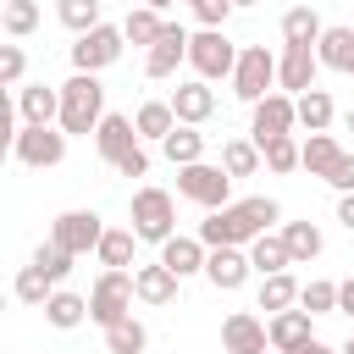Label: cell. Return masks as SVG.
<instances>
[{
  "instance_id": "cell-1",
  "label": "cell",
  "mask_w": 354,
  "mask_h": 354,
  "mask_svg": "<svg viewBox=\"0 0 354 354\" xmlns=\"http://www.w3.org/2000/svg\"><path fill=\"white\" fill-rule=\"evenodd\" d=\"M277 216H282V205H277V199L249 194V199H232V205L210 210V221H199V238H205L210 249H221V243H254L260 232H271V221H277Z\"/></svg>"
},
{
  "instance_id": "cell-2",
  "label": "cell",
  "mask_w": 354,
  "mask_h": 354,
  "mask_svg": "<svg viewBox=\"0 0 354 354\" xmlns=\"http://www.w3.org/2000/svg\"><path fill=\"white\" fill-rule=\"evenodd\" d=\"M105 122V83L100 72H72L61 83V133H94Z\"/></svg>"
},
{
  "instance_id": "cell-3",
  "label": "cell",
  "mask_w": 354,
  "mask_h": 354,
  "mask_svg": "<svg viewBox=\"0 0 354 354\" xmlns=\"http://www.w3.org/2000/svg\"><path fill=\"white\" fill-rule=\"evenodd\" d=\"M11 155H17L28 171L61 166V160H66V133H61V122H22V127L11 133Z\"/></svg>"
},
{
  "instance_id": "cell-4",
  "label": "cell",
  "mask_w": 354,
  "mask_h": 354,
  "mask_svg": "<svg viewBox=\"0 0 354 354\" xmlns=\"http://www.w3.org/2000/svg\"><path fill=\"white\" fill-rule=\"evenodd\" d=\"M177 194L199 210H221L232 205V171L227 166H210V160H194V166H177Z\"/></svg>"
},
{
  "instance_id": "cell-5",
  "label": "cell",
  "mask_w": 354,
  "mask_h": 354,
  "mask_svg": "<svg viewBox=\"0 0 354 354\" xmlns=\"http://www.w3.org/2000/svg\"><path fill=\"white\" fill-rule=\"evenodd\" d=\"M238 44L221 33V28H199V33H188V66L205 77V83H216V77H232V66H238Z\"/></svg>"
},
{
  "instance_id": "cell-6",
  "label": "cell",
  "mask_w": 354,
  "mask_h": 354,
  "mask_svg": "<svg viewBox=\"0 0 354 354\" xmlns=\"http://www.w3.org/2000/svg\"><path fill=\"white\" fill-rule=\"evenodd\" d=\"M133 232L138 243H166L177 232V205L166 188H138L133 194Z\"/></svg>"
},
{
  "instance_id": "cell-7",
  "label": "cell",
  "mask_w": 354,
  "mask_h": 354,
  "mask_svg": "<svg viewBox=\"0 0 354 354\" xmlns=\"http://www.w3.org/2000/svg\"><path fill=\"white\" fill-rule=\"evenodd\" d=\"M133 299H138V288H133L127 271H100V282L88 288V321L94 326H111V321L133 315Z\"/></svg>"
},
{
  "instance_id": "cell-8",
  "label": "cell",
  "mask_w": 354,
  "mask_h": 354,
  "mask_svg": "<svg viewBox=\"0 0 354 354\" xmlns=\"http://www.w3.org/2000/svg\"><path fill=\"white\" fill-rule=\"evenodd\" d=\"M271 83H277V55H271L266 44H243V55H238V66H232V94H238L243 105H254V100L271 94Z\"/></svg>"
},
{
  "instance_id": "cell-9",
  "label": "cell",
  "mask_w": 354,
  "mask_h": 354,
  "mask_svg": "<svg viewBox=\"0 0 354 354\" xmlns=\"http://www.w3.org/2000/svg\"><path fill=\"white\" fill-rule=\"evenodd\" d=\"M122 44H127V33L111 28V22L77 33V44H72V72H105V66H116V61H122Z\"/></svg>"
},
{
  "instance_id": "cell-10",
  "label": "cell",
  "mask_w": 354,
  "mask_h": 354,
  "mask_svg": "<svg viewBox=\"0 0 354 354\" xmlns=\"http://www.w3.org/2000/svg\"><path fill=\"white\" fill-rule=\"evenodd\" d=\"M50 238H55L61 249H72V254H88V249H100L105 221H100L94 210H61V216L50 221Z\"/></svg>"
},
{
  "instance_id": "cell-11",
  "label": "cell",
  "mask_w": 354,
  "mask_h": 354,
  "mask_svg": "<svg viewBox=\"0 0 354 354\" xmlns=\"http://www.w3.org/2000/svg\"><path fill=\"white\" fill-rule=\"evenodd\" d=\"M315 72H321L315 44H282V55H277V88H282V94L315 88Z\"/></svg>"
},
{
  "instance_id": "cell-12",
  "label": "cell",
  "mask_w": 354,
  "mask_h": 354,
  "mask_svg": "<svg viewBox=\"0 0 354 354\" xmlns=\"http://www.w3.org/2000/svg\"><path fill=\"white\" fill-rule=\"evenodd\" d=\"M249 249L243 243H221V249H210V260H205V282L216 288V293H238L243 282H249Z\"/></svg>"
},
{
  "instance_id": "cell-13",
  "label": "cell",
  "mask_w": 354,
  "mask_h": 354,
  "mask_svg": "<svg viewBox=\"0 0 354 354\" xmlns=\"http://www.w3.org/2000/svg\"><path fill=\"white\" fill-rule=\"evenodd\" d=\"M299 127V100L293 94H266L254 100V122H249V138H277V133H293Z\"/></svg>"
},
{
  "instance_id": "cell-14",
  "label": "cell",
  "mask_w": 354,
  "mask_h": 354,
  "mask_svg": "<svg viewBox=\"0 0 354 354\" xmlns=\"http://www.w3.org/2000/svg\"><path fill=\"white\" fill-rule=\"evenodd\" d=\"M221 348L227 354H266L271 348V332H266V321L254 310H232L221 321Z\"/></svg>"
},
{
  "instance_id": "cell-15",
  "label": "cell",
  "mask_w": 354,
  "mask_h": 354,
  "mask_svg": "<svg viewBox=\"0 0 354 354\" xmlns=\"http://www.w3.org/2000/svg\"><path fill=\"white\" fill-rule=\"evenodd\" d=\"M183 61H188V33L177 22H166V33L144 50V77H177Z\"/></svg>"
},
{
  "instance_id": "cell-16",
  "label": "cell",
  "mask_w": 354,
  "mask_h": 354,
  "mask_svg": "<svg viewBox=\"0 0 354 354\" xmlns=\"http://www.w3.org/2000/svg\"><path fill=\"white\" fill-rule=\"evenodd\" d=\"M133 144H144L138 138V127H133V116H116V111H105V122L94 127V149H100V160L105 166H116Z\"/></svg>"
},
{
  "instance_id": "cell-17",
  "label": "cell",
  "mask_w": 354,
  "mask_h": 354,
  "mask_svg": "<svg viewBox=\"0 0 354 354\" xmlns=\"http://www.w3.org/2000/svg\"><path fill=\"white\" fill-rule=\"evenodd\" d=\"M171 111H177V122H194V127H205V122L216 116V88H210L205 77H194V83H177V88H171Z\"/></svg>"
},
{
  "instance_id": "cell-18",
  "label": "cell",
  "mask_w": 354,
  "mask_h": 354,
  "mask_svg": "<svg viewBox=\"0 0 354 354\" xmlns=\"http://www.w3.org/2000/svg\"><path fill=\"white\" fill-rule=\"evenodd\" d=\"M177 271L166 266V260H149V266H138L133 271V288H138V304H171L177 299Z\"/></svg>"
},
{
  "instance_id": "cell-19",
  "label": "cell",
  "mask_w": 354,
  "mask_h": 354,
  "mask_svg": "<svg viewBox=\"0 0 354 354\" xmlns=\"http://www.w3.org/2000/svg\"><path fill=\"white\" fill-rule=\"evenodd\" d=\"M17 116H22V122H61V88H50V83H22V88H17Z\"/></svg>"
},
{
  "instance_id": "cell-20",
  "label": "cell",
  "mask_w": 354,
  "mask_h": 354,
  "mask_svg": "<svg viewBox=\"0 0 354 354\" xmlns=\"http://www.w3.org/2000/svg\"><path fill=\"white\" fill-rule=\"evenodd\" d=\"M160 260H166L177 277H194V271H205L210 243H205V238H183V232H171V238L160 243Z\"/></svg>"
},
{
  "instance_id": "cell-21",
  "label": "cell",
  "mask_w": 354,
  "mask_h": 354,
  "mask_svg": "<svg viewBox=\"0 0 354 354\" xmlns=\"http://www.w3.org/2000/svg\"><path fill=\"white\" fill-rule=\"evenodd\" d=\"M39 310H44V321H50L55 332H77V326L88 321V299H83V293H72V288H55Z\"/></svg>"
},
{
  "instance_id": "cell-22",
  "label": "cell",
  "mask_w": 354,
  "mask_h": 354,
  "mask_svg": "<svg viewBox=\"0 0 354 354\" xmlns=\"http://www.w3.org/2000/svg\"><path fill=\"white\" fill-rule=\"evenodd\" d=\"M266 332H271V348H282V354H288V348H299L304 337H315V332H310V310H304V304H299V310H277V315L266 321Z\"/></svg>"
},
{
  "instance_id": "cell-23",
  "label": "cell",
  "mask_w": 354,
  "mask_h": 354,
  "mask_svg": "<svg viewBox=\"0 0 354 354\" xmlns=\"http://www.w3.org/2000/svg\"><path fill=\"white\" fill-rule=\"evenodd\" d=\"M315 55H321V66H326V72L354 77V28H326V33H321V44H315Z\"/></svg>"
},
{
  "instance_id": "cell-24",
  "label": "cell",
  "mask_w": 354,
  "mask_h": 354,
  "mask_svg": "<svg viewBox=\"0 0 354 354\" xmlns=\"http://www.w3.org/2000/svg\"><path fill=\"white\" fill-rule=\"evenodd\" d=\"M321 33H326V22H321L315 6H293V11H282V44H321Z\"/></svg>"
},
{
  "instance_id": "cell-25",
  "label": "cell",
  "mask_w": 354,
  "mask_h": 354,
  "mask_svg": "<svg viewBox=\"0 0 354 354\" xmlns=\"http://www.w3.org/2000/svg\"><path fill=\"white\" fill-rule=\"evenodd\" d=\"M160 149H166V160H171V166H194V160H205V133H199L194 122H177V127L166 133V144H160Z\"/></svg>"
},
{
  "instance_id": "cell-26",
  "label": "cell",
  "mask_w": 354,
  "mask_h": 354,
  "mask_svg": "<svg viewBox=\"0 0 354 354\" xmlns=\"http://www.w3.org/2000/svg\"><path fill=\"white\" fill-rule=\"evenodd\" d=\"M293 100H299V127H304V133H326V127H332L337 105H332L326 88H304V94H293Z\"/></svg>"
},
{
  "instance_id": "cell-27",
  "label": "cell",
  "mask_w": 354,
  "mask_h": 354,
  "mask_svg": "<svg viewBox=\"0 0 354 354\" xmlns=\"http://www.w3.org/2000/svg\"><path fill=\"white\" fill-rule=\"evenodd\" d=\"M133 127H138V138H155V144H166V133L177 127V111H171V100H144V105H138V116H133Z\"/></svg>"
},
{
  "instance_id": "cell-28",
  "label": "cell",
  "mask_w": 354,
  "mask_h": 354,
  "mask_svg": "<svg viewBox=\"0 0 354 354\" xmlns=\"http://www.w3.org/2000/svg\"><path fill=\"white\" fill-rule=\"evenodd\" d=\"M133 243H138V232H133V227H105V238H100V249H94V254H100V266H105V271H127V266H133Z\"/></svg>"
},
{
  "instance_id": "cell-29",
  "label": "cell",
  "mask_w": 354,
  "mask_h": 354,
  "mask_svg": "<svg viewBox=\"0 0 354 354\" xmlns=\"http://www.w3.org/2000/svg\"><path fill=\"white\" fill-rule=\"evenodd\" d=\"M249 266H254L260 277H271V271H288V266H293V254H288L282 232H260V238L249 243Z\"/></svg>"
},
{
  "instance_id": "cell-30",
  "label": "cell",
  "mask_w": 354,
  "mask_h": 354,
  "mask_svg": "<svg viewBox=\"0 0 354 354\" xmlns=\"http://www.w3.org/2000/svg\"><path fill=\"white\" fill-rule=\"evenodd\" d=\"M282 243H288L293 266H310V260L321 254V243H326V238H321V227H315V221H288V227H282Z\"/></svg>"
},
{
  "instance_id": "cell-31",
  "label": "cell",
  "mask_w": 354,
  "mask_h": 354,
  "mask_svg": "<svg viewBox=\"0 0 354 354\" xmlns=\"http://www.w3.org/2000/svg\"><path fill=\"white\" fill-rule=\"evenodd\" d=\"M122 33H127V44H144V50H149V44L166 33V17H160L155 6H133L127 22H122Z\"/></svg>"
},
{
  "instance_id": "cell-32",
  "label": "cell",
  "mask_w": 354,
  "mask_h": 354,
  "mask_svg": "<svg viewBox=\"0 0 354 354\" xmlns=\"http://www.w3.org/2000/svg\"><path fill=\"white\" fill-rule=\"evenodd\" d=\"M260 155H266V166H271V171H299V166H304V144H299L293 133L260 138Z\"/></svg>"
},
{
  "instance_id": "cell-33",
  "label": "cell",
  "mask_w": 354,
  "mask_h": 354,
  "mask_svg": "<svg viewBox=\"0 0 354 354\" xmlns=\"http://www.w3.org/2000/svg\"><path fill=\"white\" fill-rule=\"evenodd\" d=\"M337 160H343V144H337L332 133H310V138H304V171H310V177H326Z\"/></svg>"
},
{
  "instance_id": "cell-34",
  "label": "cell",
  "mask_w": 354,
  "mask_h": 354,
  "mask_svg": "<svg viewBox=\"0 0 354 354\" xmlns=\"http://www.w3.org/2000/svg\"><path fill=\"white\" fill-rule=\"evenodd\" d=\"M221 166H227L232 177H254V171L266 166V155H260L254 138H227V144H221Z\"/></svg>"
},
{
  "instance_id": "cell-35",
  "label": "cell",
  "mask_w": 354,
  "mask_h": 354,
  "mask_svg": "<svg viewBox=\"0 0 354 354\" xmlns=\"http://www.w3.org/2000/svg\"><path fill=\"white\" fill-rule=\"evenodd\" d=\"M144 343H149V332H144L138 315H122V321L105 326V348L111 354H144Z\"/></svg>"
},
{
  "instance_id": "cell-36",
  "label": "cell",
  "mask_w": 354,
  "mask_h": 354,
  "mask_svg": "<svg viewBox=\"0 0 354 354\" xmlns=\"http://www.w3.org/2000/svg\"><path fill=\"white\" fill-rule=\"evenodd\" d=\"M299 304V282L288 277V271H271V277H260V310H293Z\"/></svg>"
},
{
  "instance_id": "cell-37",
  "label": "cell",
  "mask_w": 354,
  "mask_h": 354,
  "mask_svg": "<svg viewBox=\"0 0 354 354\" xmlns=\"http://www.w3.org/2000/svg\"><path fill=\"white\" fill-rule=\"evenodd\" d=\"M72 260H77V254H72V249H61V243H55V238H50V243H39V249H33V266H39V271H44V277H50V282H55V288H61V282H66V277H72Z\"/></svg>"
},
{
  "instance_id": "cell-38",
  "label": "cell",
  "mask_w": 354,
  "mask_h": 354,
  "mask_svg": "<svg viewBox=\"0 0 354 354\" xmlns=\"http://www.w3.org/2000/svg\"><path fill=\"white\" fill-rule=\"evenodd\" d=\"M11 293H17V304H44V299L55 293V282H50L39 266H22V271H17V282H11Z\"/></svg>"
},
{
  "instance_id": "cell-39",
  "label": "cell",
  "mask_w": 354,
  "mask_h": 354,
  "mask_svg": "<svg viewBox=\"0 0 354 354\" xmlns=\"http://www.w3.org/2000/svg\"><path fill=\"white\" fill-rule=\"evenodd\" d=\"M55 17L72 33H88V28H100V0H55Z\"/></svg>"
},
{
  "instance_id": "cell-40",
  "label": "cell",
  "mask_w": 354,
  "mask_h": 354,
  "mask_svg": "<svg viewBox=\"0 0 354 354\" xmlns=\"http://www.w3.org/2000/svg\"><path fill=\"white\" fill-rule=\"evenodd\" d=\"M0 22H6V33H11V39H28V33L39 28V6H33V0H6Z\"/></svg>"
},
{
  "instance_id": "cell-41",
  "label": "cell",
  "mask_w": 354,
  "mask_h": 354,
  "mask_svg": "<svg viewBox=\"0 0 354 354\" xmlns=\"http://www.w3.org/2000/svg\"><path fill=\"white\" fill-rule=\"evenodd\" d=\"M299 304H304L310 315H332V310H337V282H321V277L304 282V288H299Z\"/></svg>"
},
{
  "instance_id": "cell-42",
  "label": "cell",
  "mask_w": 354,
  "mask_h": 354,
  "mask_svg": "<svg viewBox=\"0 0 354 354\" xmlns=\"http://www.w3.org/2000/svg\"><path fill=\"white\" fill-rule=\"evenodd\" d=\"M22 72H28L22 44H0V83H6V88H22Z\"/></svg>"
},
{
  "instance_id": "cell-43",
  "label": "cell",
  "mask_w": 354,
  "mask_h": 354,
  "mask_svg": "<svg viewBox=\"0 0 354 354\" xmlns=\"http://www.w3.org/2000/svg\"><path fill=\"white\" fill-rule=\"evenodd\" d=\"M194 17H199V28H221V22L232 17V0H199Z\"/></svg>"
},
{
  "instance_id": "cell-44",
  "label": "cell",
  "mask_w": 354,
  "mask_h": 354,
  "mask_svg": "<svg viewBox=\"0 0 354 354\" xmlns=\"http://www.w3.org/2000/svg\"><path fill=\"white\" fill-rule=\"evenodd\" d=\"M116 171H122V177H144V171H149V149H144V144H133V149L116 160Z\"/></svg>"
},
{
  "instance_id": "cell-45",
  "label": "cell",
  "mask_w": 354,
  "mask_h": 354,
  "mask_svg": "<svg viewBox=\"0 0 354 354\" xmlns=\"http://www.w3.org/2000/svg\"><path fill=\"white\" fill-rule=\"evenodd\" d=\"M326 183H332L337 194H354V155H348V149H343V160L326 171Z\"/></svg>"
},
{
  "instance_id": "cell-46",
  "label": "cell",
  "mask_w": 354,
  "mask_h": 354,
  "mask_svg": "<svg viewBox=\"0 0 354 354\" xmlns=\"http://www.w3.org/2000/svg\"><path fill=\"white\" fill-rule=\"evenodd\" d=\"M288 354H343V348H332V343H321V337H304V343L288 348Z\"/></svg>"
},
{
  "instance_id": "cell-47",
  "label": "cell",
  "mask_w": 354,
  "mask_h": 354,
  "mask_svg": "<svg viewBox=\"0 0 354 354\" xmlns=\"http://www.w3.org/2000/svg\"><path fill=\"white\" fill-rule=\"evenodd\" d=\"M337 310L354 321V277H348V282H337Z\"/></svg>"
},
{
  "instance_id": "cell-48",
  "label": "cell",
  "mask_w": 354,
  "mask_h": 354,
  "mask_svg": "<svg viewBox=\"0 0 354 354\" xmlns=\"http://www.w3.org/2000/svg\"><path fill=\"white\" fill-rule=\"evenodd\" d=\"M337 221L354 232V194H337Z\"/></svg>"
},
{
  "instance_id": "cell-49",
  "label": "cell",
  "mask_w": 354,
  "mask_h": 354,
  "mask_svg": "<svg viewBox=\"0 0 354 354\" xmlns=\"http://www.w3.org/2000/svg\"><path fill=\"white\" fill-rule=\"evenodd\" d=\"M144 6H155V11H166V6H177V0H144Z\"/></svg>"
},
{
  "instance_id": "cell-50",
  "label": "cell",
  "mask_w": 354,
  "mask_h": 354,
  "mask_svg": "<svg viewBox=\"0 0 354 354\" xmlns=\"http://www.w3.org/2000/svg\"><path fill=\"white\" fill-rule=\"evenodd\" d=\"M343 354H354V337H348V343H343Z\"/></svg>"
},
{
  "instance_id": "cell-51",
  "label": "cell",
  "mask_w": 354,
  "mask_h": 354,
  "mask_svg": "<svg viewBox=\"0 0 354 354\" xmlns=\"http://www.w3.org/2000/svg\"><path fill=\"white\" fill-rule=\"evenodd\" d=\"M348 133H354V111H348Z\"/></svg>"
},
{
  "instance_id": "cell-52",
  "label": "cell",
  "mask_w": 354,
  "mask_h": 354,
  "mask_svg": "<svg viewBox=\"0 0 354 354\" xmlns=\"http://www.w3.org/2000/svg\"><path fill=\"white\" fill-rule=\"evenodd\" d=\"M232 6H254V0H232Z\"/></svg>"
},
{
  "instance_id": "cell-53",
  "label": "cell",
  "mask_w": 354,
  "mask_h": 354,
  "mask_svg": "<svg viewBox=\"0 0 354 354\" xmlns=\"http://www.w3.org/2000/svg\"><path fill=\"white\" fill-rule=\"evenodd\" d=\"M266 354H282V348H266Z\"/></svg>"
},
{
  "instance_id": "cell-54",
  "label": "cell",
  "mask_w": 354,
  "mask_h": 354,
  "mask_svg": "<svg viewBox=\"0 0 354 354\" xmlns=\"http://www.w3.org/2000/svg\"><path fill=\"white\" fill-rule=\"evenodd\" d=\"M188 6H199V0H188Z\"/></svg>"
}]
</instances>
